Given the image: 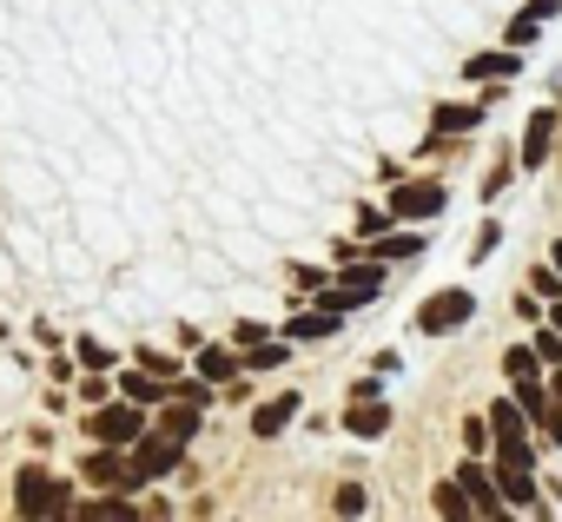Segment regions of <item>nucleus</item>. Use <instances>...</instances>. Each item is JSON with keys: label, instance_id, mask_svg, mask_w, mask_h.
Here are the masks:
<instances>
[{"label": "nucleus", "instance_id": "obj_13", "mask_svg": "<svg viewBox=\"0 0 562 522\" xmlns=\"http://www.w3.org/2000/svg\"><path fill=\"white\" fill-rule=\"evenodd\" d=\"M285 338H305V344H312V338H338V311H331V305H325V311H305V318L285 325Z\"/></svg>", "mask_w": 562, "mask_h": 522}, {"label": "nucleus", "instance_id": "obj_11", "mask_svg": "<svg viewBox=\"0 0 562 522\" xmlns=\"http://www.w3.org/2000/svg\"><path fill=\"white\" fill-rule=\"evenodd\" d=\"M292 417H299V397L285 390V397H271V404H258V417H251V430H258V436H278V430H285Z\"/></svg>", "mask_w": 562, "mask_h": 522}, {"label": "nucleus", "instance_id": "obj_5", "mask_svg": "<svg viewBox=\"0 0 562 522\" xmlns=\"http://www.w3.org/2000/svg\"><path fill=\"white\" fill-rule=\"evenodd\" d=\"M470 311H476V298H470V292H437V298H430V305L417 311V331H430V338H437V331L463 325Z\"/></svg>", "mask_w": 562, "mask_h": 522}, {"label": "nucleus", "instance_id": "obj_21", "mask_svg": "<svg viewBox=\"0 0 562 522\" xmlns=\"http://www.w3.org/2000/svg\"><path fill=\"white\" fill-rule=\"evenodd\" d=\"M437 126H443V133H463V126H476V106H443Z\"/></svg>", "mask_w": 562, "mask_h": 522}, {"label": "nucleus", "instance_id": "obj_1", "mask_svg": "<svg viewBox=\"0 0 562 522\" xmlns=\"http://www.w3.org/2000/svg\"><path fill=\"white\" fill-rule=\"evenodd\" d=\"M14 509H21V515H74L67 483H54V476H41V469H21V483H14Z\"/></svg>", "mask_w": 562, "mask_h": 522}, {"label": "nucleus", "instance_id": "obj_15", "mask_svg": "<svg viewBox=\"0 0 562 522\" xmlns=\"http://www.w3.org/2000/svg\"><path fill=\"white\" fill-rule=\"evenodd\" d=\"M120 390H126L133 404H166V397H172L159 377H139V371H126V377H120Z\"/></svg>", "mask_w": 562, "mask_h": 522}, {"label": "nucleus", "instance_id": "obj_20", "mask_svg": "<svg viewBox=\"0 0 562 522\" xmlns=\"http://www.w3.org/2000/svg\"><path fill=\"white\" fill-rule=\"evenodd\" d=\"M437 515H470V496H463V483H443V489H437Z\"/></svg>", "mask_w": 562, "mask_h": 522}, {"label": "nucleus", "instance_id": "obj_10", "mask_svg": "<svg viewBox=\"0 0 562 522\" xmlns=\"http://www.w3.org/2000/svg\"><path fill=\"white\" fill-rule=\"evenodd\" d=\"M549 146H555V113L542 106V113L529 120V139H522V166H542V159H549Z\"/></svg>", "mask_w": 562, "mask_h": 522}, {"label": "nucleus", "instance_id": "obj_2", "mask_svg": "<svg viewBox=\"0 0 562 522\" xmlns=\"http://www.w3.org/2000/svg\"><path fill=\"white\" fill-rule=\"evenodd\" d=\"M186 463V436H172V430H159V436H139V456H133V476L139 483H153V476H166V469H179Z\"/></svg>", "mask_w": 562, "mask_h": 522}, {"label": "nucleus", "instance_id": "obj_7", "mask_svg": "<svg viewBox=\"0 0 562 522\" xmlns=\"http://www.w3.org/2000/svg\"><path fill=\"white\" fill-rule=\"evenodd\" d=\"M87 483H113V489H139V476H133V463L120 456V450H100V456H87V469H80Z\"/></svg>", "mask_w": 562, "mask_h": 522}, {"label": "nucleus", "instance_id": "obj_29", "mask_svg": "<svg viewBox=\"0 0 562 522\" xmlns=\"http://www.w3.org/2000/svg\"><path fill=\"white\" fill-rule=\"evenodd\" d=\"M555 404H562V371H555Z\"/></svg>", "mask_w": 562, "mask_h": 522}, {"label": "nucleus", "instance_id": "obj_16", "mask_svg": "<svg viewBox=\"0 0 562 522\" xmlns=\"http://www.w3.org/2000/svg\"><path fill=\"white\" fill-rule=\"evenodd\" d=\"M490 430H496V443H516L522 436V404H490Z\"/></svg>", "mask_w": 562, "mask_h": 522}, {"label": "nucleus", "instance_id": "obj_9", "mask_svg": "<svg viewBox=\"0 0 562 522\" xmlns=\"http://www.w3.org/2000/svg\"><path fill=\"white\" fill-rule=\"evenodd\" d=\"M345 430H351V436H384V430H391V410H384L378 397H358V404L345 410Z\"/></svg>", "mask_w": 562, "mask_h": 522}, {"label": "nucleus", "instance_id": "obj_6", "mask_svg": "<svg viewBox=\"0 0 562 522\" xmlns=\"http://www.w3.org/2000/svg\"><path fill=\"white\" fill-rule=\"evenodd\" d=\"M139 430H146V417H139L133 397H126L120 410H100V417H93V436H100V443H139Z\"/></svg>", "mask_w": 562, "mask_h": 522}, {"label": "nucleus", "instance_id": "obj_26", "mask_svg": "<svg viewBox=\"0 0 562 522\" xmlns=\"http://www.w3.org/2000/svg\"><path fill=\"white\" fill-rule=\"evenodd\" d=\"M536 27H542V21H529V14H522V21L509 27V41H516V47H529V41H536Z\"/></svg>", "mask_w": 562, "mask_h": 522}, {"label": "nucleus", "instance_id": "obj_3", "mask_svg": "<svg viewBox=\"0 0 562 522\" xmlns=\"http://www.w3.org/2000/svg\"><path fill=\"white\" fill-rule=\"evenodd\" d=\"M437 212H443V185L437 179L391 185V218H437Z\"/></svg>", "mask_w": 562, "mask_h": 522}, {"label": "nucleus", "instance_id": "obj_30", "mask_svg": "<svg viewBox=\"0 0 562 522\" xmlns=\"http://www.w3.org/2000/svg\"><path fill=\"white\" fill-rule=\"evenodd\" d=\"M555 272H562V245H555Z\"/></svg>", "mask_w": 562, "mask_h": 522}, {"label": "nucleus", "instance_id": "obj_17", "mask_svg": "<svg viewBox=\"0 0 562 522\" xmlns=\"http://www.w3.org/2000/svg\"><path fill=\"white\" fill-rule=\"evenodd\" d=\"M133 496V489H126ZM126 496H106V502H80V522H126L133 515V502Z\"/></svg>", "mask_w": 562, "mask_h": 522}, {"label": "nucleus", "instance_id": "obj_25", "mask_svg": "<svg viewBox=\"0 0 562 522\" xmlns=\"http://www.w3.org/2000/svg\"><path fill=\"white\" fill-rule=\"evenodd\" d=\"M338 515H364V489H338Z\"/></svg>", "mask_w": 562, "mask_h": 522}, {"label": "nucleus", "instance_id": "obj_27", "mask_svg": "<svg viewBox=\"0 0 562 522\" xmlns=\"http://www.w3.org/2000/svg\"><path fill=\"white\" fill-rule=\"evenodd\" d=\"M536 358L542 364H562V338H536Z\"/></svg>", "mask_w": 562, "mask_h": 522}, {"label": "nucleus", "instance_id": "obj_14", "mask_svg": "<svg viewBox=\"0 0 562 522\" xmlns=\"http://www.w3.org/2000/svg\"><path fill=\"white\" fill-rule=\"evenodd\" d=\"M463 73H470V80H509V73H522V60H516V54H476Z\"/></svg>", "mask_w": 562, "mask_h": 522}, {"label": "nucleus", "instance_id": "obj_31", "mask_svg": "<svg viewBox=\"0 0 562 522\" xmlns=\"http://www.w3.org/2000/svg\"><path fill=\"white\" fill-rule=\"evenodd\" d=\"M555 331H562V305H555Z\"/></svg>", "mask_w": 562, "mask_h": 522}, {"label": "nucleus", "instance_id": "obj_22", "mask_svg": "<svg viewBox=\"0 0 562 522\" xmlns=\"http://www.w3.org/2000/svg\"><path fill=\"white\" fill-rule=\"evenodd\" d=\"M199 371H205L212 384H225V377H232V351H205V358H199Z\"/></svg>", "mask_w": 562, "mask_h": 522}, {"label": "nucleus", "instance_id": "obj_8", "mask_svg": "<svg viewBox=\"0 0 562 522\" xmlns=\"http://www.w3.org/2000/svg\"><path fill=\"white\" fill-rule=\"evenodd\" d=\"M457 483H463V496H470V509H483V515H496V509H503V489H496V476H490V469H476V463H463V476H457Z\"/></svg>", "mask_w": 562, "mask_h": 522}, {"label": "nucleus", "instance_id": "obj_12", "mask_svg": "<svg viewBox=\"0 0 562 522\" xmlns=\"http://www.w3.org/2000/svg\"><path fill=\"white\" fill-rule=\"evenodd\" d=\"M496 489H503V502H516V509H542V496H536L529 469H496Z\"/></svg>", "mask_w": 562, "mask_h": 522}, {"label": "nucleus", "instance_id": "obj_23", "mask_svg": "<svg viewBox=\"0 0 562 522\" xmlns=\"http://www.w3.org/2000/svg\"><path fill=\"white\" fill-rule=\"evenodd\" d=\"M536 364H542L536 351H509V377H516V384H522V377H536Z\"/></svg>", "mask_w": 562, "mask_h": 522}, {"label": "nucleus", "instance_id": "obj_18", "mask_svg": "<svg viewBox=\"0 0 562 522\" xmlns=\"http://www.w3.org/2000/svg\"><path fill=\"white\" fill-rule=\"evenodd\" d=\"M166 430L192 443V436H199V404H192V397H186V404H172V410H166Z\"/></svg>", "mask_w": 562, "mask_h": 522}, {"label": "nucleus", "instance_id": "obj_4", "mask_svg": "<svg viewBox=\"0 0 562 522\" xmlns=\"http://www.w3.org/2000/svg\"><path fill=\"white\" fill-rule=\"evenodd\" d=\"M378 292H384V272H378V265H358V272H345V279L325 292V305H331V311H358V305H371Z\"/></svg>", "mask_w": 562, "mask_h": 522}, {"label": "nucleus", "instance_id": "obj_28", "mask_svg": "<svg viewBox=\"0 0 562 522\" xmlns=\"http://www.w3.org/2000/svg\"><path fill=\"white\" fill-rule=\"evenodd\" d=\"M463 436H470V450H490V436H496V430H490V423H463Z\"/></svg>", "mask_w": 562, "mask_h": 522}, {"label": "nucleus", "instance_id": "obj_19", "mask_svg": "<svg viewBox=\"0 0 562 522\" xmlns=\"http://www.w3.org/2000/svg\"><path fill=\"white\" fill-rule=\"evenodd\" d=\"M496 469H536V450H529V436H516V443H496Z\"/></svg>", "mask_w": 562, "mask_h": 522}, {"label": "nucleus", "instance_id": "obj_24", "mask_svg": "<svg viewBox=\"0 0 562 522\" xmlns=\"http://www.w3.org/2000/svg\"><path fill=\"white\" fill-rule=\"evenodd\" d=\"M271 364H285V351H278V344H251V371H271Z\"/></svg>", "mask_w": 562, "mask_h": 522}]
</instances>
